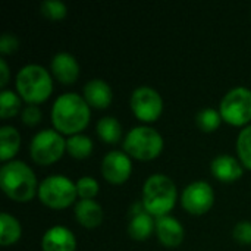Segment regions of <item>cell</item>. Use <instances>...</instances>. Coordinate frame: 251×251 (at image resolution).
<instances>
[{
    "instance_id": "24",
    "label": "cell",
    "mask_w": 251,
    "mask_h": 251,
    "mask_svg": "<svg viewBox=\"0 0 251 251\" xmlns=\"http://www.w3.org/2000/svg\"><path fill=\"white\" fill-rule=\"evenodd\" d=\"M197 126L204 131V132H213L221 126L222 116L218 110L215 109H203L197 113L196 116Z\"/></svg>"
},
{
    "instance_id": "7",
    "label": "cell",
    "mask_w": 251,
    "mask_h": 251,
    "mask_svg": "<svg viewBox=\"0 0 251 251\" xmlns=\"http://www.w3.org/2000/svg\"><path fill=\"white\" fill-rule=\"evenodd\" d=\"M66 150V140L54 129H43L37 132L29 146L31 157L35 163L41 166L51 165L57 162Z\"/></svg>"
},
{
    "instance_id": "11",
    "label": "cell",
    "mask_w": 251,
    "mask_h": 251,
    "mask_svg": "<svg viewBox=\"0 0 251 251\" xmlns=\"http://www.w3.org/2000/svg\"><path fill=\"white\" fill-rule=\"evenodd\" d=\"M131 172H132V163L126 153L113 150L103 157L101 175L110 184L125 182L131 176Z\"/></svg>"
},
{
    "instance_id": "12",
    "label": "cell",
    "mask_w": 251,
    "mask_h": 251,
    "mask_svg": "<svg viewBox=\"0 0 251 251\" xmlns=\"http://www.w3.org/2000/svg\"><path fill=\"white\" fill-rule=\"evenodd\" d=\"M156 234L159 241L169 249L178 247L184 240V228L175 218L166 215L156 218Z\"/></svg>"
},
{
    "instance_id": "26",
    "label": "cell",
    "mask_w": 251,
    "mask_h": 251,
    "mask_svg": "<svg viewBox=\"0 0 251 251\" xmlns=\"http://www.w3.org/2000/svg\"><path fill=\"white\" fill-rule=\"evenodd\" d=\"M41 13L53 21L63 19L68 13V7L60 0H44L41 3Z\"/></svg>"
},
{
    "instance_id": "9",
    "label": "cell",
    "mask_w": 251,
    "mask_h": 251,
    "mask_svg": "<svg viewBox=\"0 0 251 251\" xmlns=\"http://www.w3.org/2000/svg\"><path fill=\"white\" fill-rule=\"evenodd\" d=\"M131 109L137 119L143 122H154L163 110L160 94L151 87H138L131 96Z\"/></svg>"
},
{
    "instance_id": "1",
    "label": "cell",
    "mask_w": 251,
    "mask_h": 251,
    "mask_svg": "<svg viewBox=\"0 0 251 251\" xmlns=\"http://www.w3.org/2000/svg\"><path fill=\"white\" fill-rule=\"evenodd\" d=\"M51 121L59 132L76 135L90 122V106L79 94L65 93L53 104Z\"/></svg>"
},
{
    "instance_id": "30",
    "label": "cell",
    "mask_w": 251,
    "mask_h": 251,
    "mask_svg": "<svg viewBox=\"0 0 251 251\" xmlns=\"http://www.w3.org/2000/svg\"><path fill=\"white\" fill-rule=\"evenodd\" d=\"M234 238L240 244H251V222H238L234 228Z\"/></svg>"
},
{
    "instance_id": "3",
    "label": "cell",
    "mask_w": 251,
    "mask_h": 251,
    "mask_svg": "<svg viewBox=\"0 0 251 251\" xmlns=\"http://www.w3.org/2000/svg\"><path fill=\"white\" fill-rule=\"evenodd\" d=\"M176 203V187L174 181L163 175L154 174L146 182L143 188V207L156 218L166 216Z\"/></svg>"
},
{
    "instance_id": "15",
    "label": "cell",
    "mask_w": 251,
    "mask_h": 251,
    "mask_svg": "<svg viewBox=\"0 0 251 251\" xmlns=\"http://www.w3.org/2000/svg\"><path fill=\"white\" fill-rule=\"evenodd\" d=\"M210 171H212L213 176L222 182H234V181L240 179L244 174L240 162L229 154H221V156L215 157L212 160Z\"/></svg>"
},
{
    "instance_id": "19",
    "label": "cell",
    "mask_w": 251,
    "mask_h": 251,
    "mask_svg": "<svg viewBox=\"0 0 251 251\" xmlns=\"http://www.w3.org/2000/svg\"><path fill=\"white\" fill-rule=\"evenodd\" d=\"M21 147V135L13 126H1L0 128V159L7 162L12 159Z\"/></svg>"
},
{
    "instance_id": "28",
    "label": "cell",
    "mask_w": 251,
    "mask_h": 251,
    "mask_svg": "<svg viewBox=\"0 0 251 251\" xmlns=\"http://www.w3.org/2000/svg\"><path fill=\"white\" fill-rule=\"evenodd\" d=\"M19 47V40L15 34L12 32H4L0 37V53L3 54H10L15 53Z\"/></svg>"
},
{
    "instance_id": "18",
    "label": "cell",
    "mask_w": 251,
    "mask_h": 251,
    "mask_svg": "<svg viewBox=\"0 0 251 251\" xmlns=\"http://www.w3.org/2000/svg\"><path fill=\"white\" fill-rule=\"evenodd\" d=\"M153 229H156V222H153L151 215L147 212H138L132 216L129 225H128V234L132 240L144 241L147 240Z\"/></svg>"
},
{
    "instance_id": "8",
    "label": "cell",
    "mask_w": 251,
    "mask_h": 251,
    "mask_svg": "<svg viewBox=\"0 0 251 251\" xmlns=\"http://www.w3.org/2000/svg\"><path fill=\"white\" fill-rule=\"evenodd\" d=\"M219 113L231 125L243 126L251 121V91L246 87L229 90L221 101Z\"/></svg>"
},
{
    "instance_id": "13",
    "label": "cell",
    "mask_w": 251,
    "mask_h": 251,
    "mask_svg": "<svg viewBox=\"0 0 251 251\" xmlns=\"http://www.w3.org/2000/svg\"><path fill=\"white\" fill-rule=\"evenodd\" d=\"M43 251H75L76 240L71 229L65 226H53L46 231L41 240Z\"/></svg>"
},
{
    "instance_id": "29",
    "label": "cell",
    "mask_w": 251,
    "mask_h": 251,
    "mask_svg": "<svg viewBox=\"0 0 251 251\" xmlns=\"http://www.w3.org/2000/svg\"><path fill=\"white\" fill-rule=\"evenodd\" d=\"M22 122L28 126H34L41 121V110L37 104H28L22 110Z\"/></svg>"
},
{
    "instance_id": "25",
    "label": "cell",
    "mask_w": 251,
    "mask_h": 251,
    "mask_svg": "<svg viewBox=\"0 0 251 251\" xmlns=\"http://www.w3.org/2000/svg\"><path fill=\"white\" fill-rule=\"evenodd\" d=\"M237 151L243 165L251 169V125L240 132L237 140Z\"/></svg>"
},
{
    "instance_id": "31",
    "label": "cell",
    "mask_w": 251,
    "mask_h": 251,
    "mask_svg": "<svg viewBox=\"0 0 251 251\" xmlns=\"http://www.w3.org/2000/svg\"><path fill=\"white\" fill-rule=\"evenodd\" d=\"M9 82V68L4 59H0V88H4Z\"/></svg>"
},
{
    "instance_id": "4",
    "label": "cell",
    "mask_w": 251,
    "mask_h": 251,
    "mask_svg": "<svg viewBox=\"0 0 251 251\" xmlns=\"http://www.w3.org/2000/svg\"><path fill=\"white\" fill-rule=\"evenodd\" d=\"M16 90L28 104H38L50 97L53 81L43 66L26 65L16 75Z\"/></svg>"
},
{
    "instance_id": "27",
    "label": "cell",
    "mask_w": 251,
    "mask_h": 251,
    "mask_svg": "<svg viewBox=\"0 0 251 251\" xmlns=\"http://www.w3.org/2000/svg\"><path fill=\"white\" fill-rule=\"evenodd\" d=\"M76 193L81 200H93L99 193V182L91 176H82L76 181Z\"/></svg>"
},
{
    "instance_id": "2",
    "label": "cell",
    "mask_w": 251,
    "mask_h": 251,
    "mask_svg": "<svg viewBox=\"0 0 251 251\" xmlns=\"http://www.w3.org/2000/svg\"><path fill=\"white\" fill-rule=\"evenodd\" d=\"M0 185L9 199L13 201L26 203L35 196L37 178L26 163L12 160L4 163L0 169Z\"/></svg>"
},
{
    "instance_id": "5",
    "label": "cell",
    "mask_w": 251,
    "mask_h": 251,
    "mask_svg": "<svg viewBox=\"0 0 251 251\" xmlns=\"http://www.w3.org/2000/svg\"><path fill=\"white\" fill-rule=\"evenodd\" d=\"M124 150L138 160H151L162 153L163 138L150 126H135L126 134Z\"/></svg>"
},
{
    "instance_id": "6",
    "label": "cell",
    "mask_w": 251,
    "mask_h": 251,
    "mask_svg": "<svg viewBox=\"0 0 251 251\" xmlns=\"http://www.w3.org/2000/svg\"><path fill=\"white\" fill-rule=\"evenodd\" d=\"M76 184L65 175L47 176L38 187V199L51 209H66L76 199Z\"/></svg>"
},
{
    "instance_id": "22",
    "label": "cell",
    "mask_w": 251,
    "mask_h": 251,
    "mask_svg": "<svg viewBox=\"0 0 251 251\" xmlns=\"http://www.w3.org/2000/svg\"><path fill=\"white\" fill-rule=\"evenodd\" d=\"M66 151L75 159H85L93 151V141L84 134L71 135L66 140Z\"/></svg>"
},
{
    "instance_id": "14",
    "label": "cell",
    "mask_w": 251,
    "mask_h": 251,
    "mask_svg": "<svg viewBox=\"0 0 251 251\" xmlns=\"http://www.w3.org/2000/svg\"><path fill=\"white\" fill-rule=\"evenodd\" d=\"M51 72L62 84H72L79 75V65L71 53L62 51L53 56Z\"/></svg>"
},
{
    "instance_id": "16",
    "label": "cell",
    "mask_w": 251,
    "mask_h": 251,
    "mask_svg": "<svg viewBox=\"0 0 251 251\" xmlns=\"http://www.w3.org/2000/svg\"><path fill=\"white\" fill-rule=\"evenodd\" d=\"M113 99L110 85L103 79H91L84 87V100L94 109H106Z\"/></svg>"
},
{
    "instance_id": "17",
    "label": "cell",
    "mask_w": 251,
    "mask_h": 251,
    "mask_svg": "<svg viewBox=\"0 0 251 251\" xmlns=\"http://www.w3.org/2000/svg\"><path fill=\"white\" fill-rule=\"evenodd\" d=\"M75 216L84 228H97L103 222V209L94 200H79L75 206Z\"/></svg>"
},
{
    "instance_id": "23",
    "label": "cell",
    "mask_w": 251,
    "mask_h": 251,
    "mask_svg": "<svg viewBox=\"0 0 251 251\" xmlns=\"http://www.w3.org/2000/svg\"><path fill=\"white\" fill-rule=\"evenodd\" d=\"M21 97L10 90H3L0 93V118L9 119L16 116L21 110Z\"/></svg>"
},
{
    "instance_id": "21",
    "label": "cell",
    "mask_w": 251,
    "mask_h": 251,
    "mask_svg": "<svg viewBox=\"0 0 251 251\" xmlns=\"http://www.w3.org/2000/svg\"><path fill=\"white\" fill-rule=\"evenodd\" d=\"M97 134L107 144H116L122 137V126L113 116L101 118L97 122Z\"/></svg>"
},
{
    "instance_id": "20",
    "label": "cell",
    "mask_w": 251,
    "mask_h": 251,
    "mask_svg": "<svg viewBox=\"0 0 251 251\" xmlns=\"http://www.w3.org/2000/svg\"><path fill=\"white\" fill-rule=\"evenodd\" d=\"M22 234L21 224L9 213L0 215V244L3 247L15 244Z\"/></svg>"
},
{
    "instance_id": "10",
    "label": "cell",
    "mask_w": 251,
    "mask_h": 251,
    "mask_svg": "<svg viewBox=\"0 0 251 251\" xmlns=\"http://www.w3.org/2000/svg\"><path fill=\"white\" fill-rule=\"evenodd\" d=\"M182 207L191 215H204L215 203L213 188L206 181H196L185 187L181 197Z\"/></svg>"
}]
</instances>
